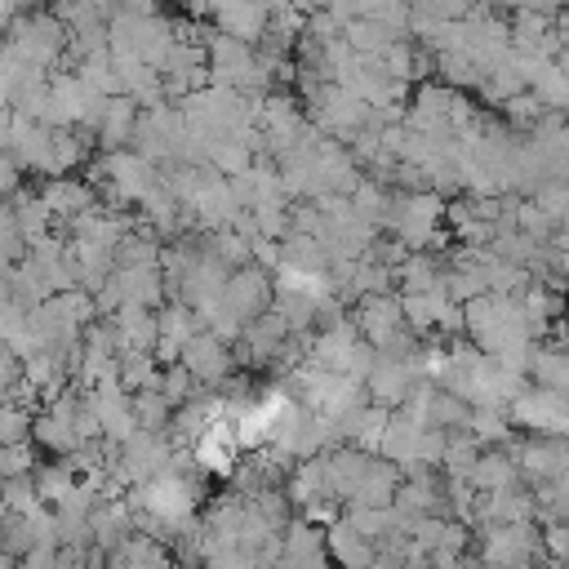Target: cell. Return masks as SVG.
I'll list each match as a JSON object with an SVG mask.
<instances>
[{"instance_id":"obj_1","label":"cell","mask_w":569,"mask_h":569,"mask_svg":"<svg viewBox=\"0 0 569 569\" xmlns=\"http://www.w3.org/2000/svg\"><path fill=\"white\" fill-rule=\"evenodd\" d=\"M511 418L520 427H529L533 436H551V440H569V396L551 391V387H525V396L511 405Z\"/></svg>"},{"instance_id":"obj_2","label":"cell","mask_w":569,"mask_h":569,"mask_svg":"<svg viewBox=\"0 0 569 569\" xmlns=\"http://www.w3.org/2000/svg\"><path fill=\"white\" fill-rule=\"evenodd\" d=\"M187 453L196 458V467H200L204 476H218V480L236 476V471H240V458H244V449H240V440H236L231 418L213 422V427H209V431H204Z\"/></svg>"},{"instance_id":"obj_3","label":"cell","mask_w":569,"mask_h":569,"mask_svg":"<svg viewBox=\"0 0 569 569\" xmlns=\"http://www.w3.org/2000/svg\"><path fill=\"white\" fill-rule=\"evenodd\" d=\"M533 551H538L533 525H493V529L480 533V556H485V565L516 569V565H529Z\"/></svg>"},{"instance_id":"obj_4","label":"cell","mask_w":569,"mask_h":569,"mask_svg":"<svg viewBox=\"0 0 569 569\" xmlns=\"http://www.w3.org/2000/svg\"><path fill=\"white\" fill-rule=\"evenodd\" d=\"M204 18H213L218 31L231 36V40L262 44V36L271 31L276 9H267V4H218V9H204Z\"/></svg>"},{"instance_id":"obj_5","label":"cell","mask_w":569,"mask_h":569,"mask_svg":"<svg viewBox=\"0 0 569 569\" xmlns=\"http://www.w3.org/2000/svg\"><path fill=\"white\" fill-rule=\"evenodd\" d=\"M325 542H329V556H333L342 569H378V565H382L378 542H369L347 516L325 529Z\"/></svg>"},{"instance_id":"obj_6","label":"cell","mask_w":569,"mask_h":569,"mask_svg":"<svg viewBox=\"0 0 569 569\" xmlns=\"http://www.w3.org/2000/svg\"><path fill=\"white\" fill-rule=\"evenodd\" d=\"M178 365H187L196 382H218V378H222V373H227L236 360H231V347L204 329V333H196V338L182 347Z\"/></svg>"},{"instance_id":"obj_7","label":"cell","mask_w":569,"mask_h":569,"mask_svg":"<svg viewBox=\"0 0 569 569\" xmlns=\"http://www.w3.org/2000/svg\"><path fill=\"white\" fill-rule=\"evenodd\" d=\"M476 493H507V489H520V467H516V458L511 453H489L485 449V458H480V467L471 471V480H467Z\"/></svg>"},{"instance_id":"obj_8","label":"cell","mask_w":569,"mask_h":569,"mask_svg":"<svg viewBox=\"0 0 569 569\" xmlns=\"http://www.w3.org/2000/svg\"><path fill=\"white\" fill-rule=\"evenodd\" d=\"M467 431L476 445H507L511 440V413L507 409H471Z\"/></svg>"}]
</instances>
